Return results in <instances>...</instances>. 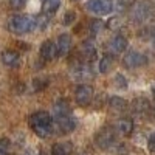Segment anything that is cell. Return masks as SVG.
Segmentation results:
<instances>
[{
  "instance_id": "cell-4",
  "label": "cell",
  "mask_w": 155,
  "mask_h": 155,
  "mask_svg": "<svg viewBox=\"0 0 155 155\" xmlns=\"http://www.w3.org/2000/svg\"><path fill=\"white\" fill-rule=\"evenodd\" d=\"M85 8L93 14H109L113 9V2L112 0H88Z\"/></svg>"
},
{
  "instance_id": "cell-29",
  "label": "cell",
  "mask_w": 155,
  "mask_h": 155,
  "mask_svg": "<svg viewBox=\"0 0 155 155\" xmlns=\"http://www.w3.org/2000/svg\"><path fill=\"white\" fill-rule=\"evenodd\" d=\"M147 146H149V150L155 153V134H152V135H150V138H149V143H147Z\"/></svg>"
},
{
  "instance_id": "cell-24",
  "label": "cell",
  "mask_w": 155,
  "mask_h": 155,
  "mask_svg": "<svg viewBox=\"0 0 155 155\" xmlns=\"http://www.w3.org/2000/svg\"><path fill=\"white\" fill-rule=\"evenodd\" d=\"M134 3H135V0H116V9L124 11L129 6H132Z\"/></svg>"
},
{
  "instance_id": "cell-23",
  "label": "cell",
  "mask_w": 155,
  "mask_h": 155,
  "mask_svg": "<svg viewBox=\"0 0 155 155\" xmlns=\"http://www.w3.org/2000/svg\"><path fill=\"white\" fill-rule=\"evenodd\" d=\"M9 147H11V141L8 138L0 140V155H8L9 153Z\"/></svg>"
},
{
  "instance_id": "cell-7",
  "label": "cell",
  "mask_w": 155,
  "mask_h": 155,
  "mask_svg": "<svg viewBox=\"0 0 155 155\" xmlns=\"http://www.w3.org/2000/svg\"><path fill=\"white\" fill-rule=\"evenodd\" d=\"M123 64H124L126 68L132 70V68L144 65V64H146V58L141 53H138V51H129V53L124 56V59H123Z\"/></svg>"
},
{
  "instance_id": "cell-33",
  "label": "cell",
  "mask_w": 155,
  "mask_h": 155,
  "mask_svg": "<svg viewBox=\"0 0 155 155\" xmlns=\"http://www.w3.org/2000/svg\"><path fill=\"white\" fill-rule=\"evenodd\" d=\"M153 48H155V37H153Z\"/></svg>"
},
{
  "instance_id": "cell-6",
  "label": "cell",
  "mask_w": 155,
  "mask_h": 155,
  "mask_svg": "<svg viewBox=\"0 0 155 155\" xmlns=\"http://www.w3.org/2000/svg\"><path fill=\"white\" fill-rule=\"evenodd\" d=\"M53 127H56L61 134H70V132H73L76 129V120L73 118V116H70V115L59 116V118H56Z\"/></svg>"
},
{
  "instance_id": "cell-10",
  "label": "cell",
  "mask_w": 155,
  "mask_h": 155,
  "mask_svg": "<svg viewBox=\"0 0 155 155\" xmlns=\"http://www.w3.org/2000/svg\"><path fill=\"white\" fill-rule=\"evenodd\" d=\"M115 130L118 132L120 135H123V137H129L134 132V123H132V120L124 118V120L116 121L115 123Z\"/></svg>"
},
{
  "instance_id": "cell-27",
  "label": "cell",
  "mask_w": 155,
  "mask_h": 155,
  "mask_svg": "<svg viewBox=\"0 0 155 155\" xmlns=\"http://www.w3.org/2000/svg\"><path fill=\"white\" fill-rule=\"evenodd\" d=\"M120 25H121L120 17H112V19L109 20V23H107V28H109V30H118Z\"/></svg>"
},
{
  "instance_id": "cell-30",
  "label": "cell",
  "mask_w": 155,
  "mask_h": 155,
  "mask_svg": "<svg viewBox=\"0 0 155 155\" xmlns=\"http://www.w3.org/2000/svg\"><path fill=\"white\" fill-rule=\"evenodd\" d=\"M149 112H150V116H152V118H155V104H152V106L149 107Z\"/></svg>"
},
{
  "instance_id": "cell-2",
  "label": "cell",
  "mask_w": 155,
  "mask_h": 155,
  "mask_svg": "<svg viewBox=\"0 0 155 155\" xmlns=\"http://www.w3.org/2000/svg\"><path fill=\"white\" fill-rule=\"evenodd\" d=\"M8 28L16 34H23V33L33 31L34 30V17L23 16V14L12 16L8 22Z\"/></svg>"
},
{
  "instance_id": "cell-13",
  "label": "cell",
  "mask_w": 155,
  "mask_h": 155,
  "mask_svg": "<svg viewBox=\"0 0 155 155\" xmlns=\"http://www.w3.org/2000/svg\"><path fill=\"white\" fill-rule=\"evenodd\" d=\"M149 16V6L146 3H138L134 11H132V17L135 22H141V20H144L146 17Z\"/></svg>"
},
{
  "instance_id": "cell-25",
  "label": "cell",
  "mask_w": 155,
  "mask_h": 155,
  "mask_svg": "<svg viewBox=\"0 0 155 155\" xmlns=\"http://www.w3.org/2000/svg\"><path fill=\"white\" fill-rule=\"evenodd\" d=\"M113 81H115V87H118V88H126L127 87V81H126V78L123 74H116Z\"/></svg>"
},
{
  "instance_id": "cell-31",
  "label": "cell",
  "mask_w": 155,
  "mask_h": 155,
  "mask_svg": "<svg viewBox=\"0 0 155 155\" xmlns=\"http://www.w3.org/2000/svg\"><path fill=\"white\" fill-rule=\"evenodd\" d=\"M152 95H153V96H155V84H153V85H152Z\"/></svg>"
},
{
  "instance_id": "cell-18",
  "label": "cell",
  "mask_w": 155,
  "mask_h": 155,
  "mask_svg": "<svg viewBox=\"0 0 155 155\" xmlns=\"http://www.w3.org/2000/svg\"><path fill=\"white\" fill-rule=\"evenodd\" d=\"M53 112H54V115H56V118H59V116H67V115H70V106H68V102H67L65 99L58 101L56 104H54Z\"/></svg>"
},
{
  "instance_id": "cell-5",
  "label": "cell",
  "mask_w": 155,
  "mask_h": 155,
  "mask_svg": "<svg viewBox=\"0 0 155 155\" xmlns=\"http://www.w3.org/2000/svg\"><path fill=\"white\" fill-rule=\"evenodd\" d=\"M95 143L101 149H109L115 144V134L110 130V129H102V130H99L96 134Z\"/></svg>"
},
{
  "instance_id": "cell-28",
  "label": "cell",
  "mask_w": 155,
  "mask_h": 155,
  "mask_svg": "<svg viewBox=\"0 0 155 155\" xmlns=\"http://www.w3.org/2000/svg\"><path fill=\"white\" fill-rule=\"evenodd\" d=\"M74 19H76V14H74V12H73V11H67V12H65V16H64V25H70V23H73Z\"/></svg>"
},
{
  "instance_id": "cell-9",
  "label": "cell",
  "mask_w": 155,
  "mask_h": 155,
  "mask_svg": "<svg viewBox=\"0 0 155 155\" xmlns=\"http://www.w3.org/2000/svg\"><path fill=\"white\" fill-rule=\"evenodd\" d=\"M56 48H58L59 56H67L70 53V50H71V37L68 34H61L59 39H58Z\"/></svg>"
},
{
  "instance_id": "cell-19",
  "label": "cell",
  "mask_w": 155,
  "mask_h": 155,
  "mask_svg": "<svg viewBox=\"0 0 155 155\" xmlns=\"http://www.w3.org/2000/svg\"><path fill=\"white\" fill-rule=\"evenodd\" d=\"M71 143H58L51 149L53 155H70L71 153Z\"/></svg>"
},
{
  "instance_id": "cell-3",
  "label": "cell",
  "mask_w": 155,
  "mask_h": 155,
  "mask_svg": "<svg viewBox=\"0 0 155 155\" xmlns=\"http://www.w3.org/2000/svg\"><path fill=\"white\" fill-rule=\"evenodd\" d=\"M93 98V88L92 85H87V84H81L78 85L74 90V101L78 106H88L90 101Z\"/></svg>"
},
{
  "instance_id": "cell-14",
  "label": "cell",
  "mask_w": 155,
  "mask_h": 155,
  "mask_svg": "<svg viewBox=\"0 0 155 155\" xmlns=\"http://www.w3.org/2000/svg\"><path fill=\"white\" fill-rule=\"evenodd\" d=\"M81 53H82L84 58L88 59V61L95 59V58H96V47H95V44H93L92 41L82 42V45H81Z\"/></svg>"
},
{
  "instance_id": "cell-12",
  "label": "cell",
  "mask_w": 155,
  "mask_h": 155,
  "mask_svg": "<svg viewBox=\"0 0 155 155\" xmlns=\"http://www.w3.org/2000/svg\"><path fill=\"white\" fill-rule=\"evenodd\" d=\"M2 61H3L5 65H8V67H16V65H19L20 58H19V53H17V51L5 50L3 53H2Z\"/></svg>"
},
{
  "instance_id": "cell-22",
  "label": "cell",
  "mask_w": 155,
  "mask_h": 155,
  "mask_svg": "<svg viewBox=\"0 0 155 155\" xmlns=\"http://www.w3.org/2000/svg\"><path fill=\"white\" fill-rule=\"evenodd\" d=\"M102 27H104V23H102L99 19L92 20V23H90V34H92V36H96V34L101 31Z\"/></svg>"
},
{
  "instance_id": "cell-32",
  "label": "cell",
  "mask_w": 155,
  "mask_h": 155,
  "mask_svg": "<svg viewBox=\"0 0 155 155\" xmlns=\"http://www.w3.org/2000/svg\"><path fill=\"white\" fill-rule=\"evenodd\" d=\"M37 155H45V153H44V152H41V153H37Z\"/></svg>"
},
{
  "instance_id": "cell-11",
  "label": "cell",
  "mask_w": 155,
  "mask_h": 155,
  "mask_svg": "<svg viewBox=\"0 0 155 155\" xmlns=\"http://www.w3.org/2000/svg\"><path fill=\"white\" fill-rule=\"evenodd\" d=\"M126 48H127V39H126L124 36L118 34V36H115V37L112 39V42H110V51H112L113 54L123 53Z\"/></svg>"
},
{
  "instance_id": "cell-15",
  "label": "cell",
  "mask_w": 155,
  "mask_h": 155,
  "mask_svg": "<svg viewBox=\"0 0 155 155\" xmlns=\"http://www.w3.org/2000/svg\"><path fill=\"white\" fill-rule=\"evenodd\" d=\"M61 6V0H44L42 2V11L45 16H53Z\"/></svg>"
},
{
  "instance_id": "cell-20",
  "label": "cell",
  "mask_w": 155,
  "mask_h": 155,
  "mask_svg": "<svg viewBox=\"0 0 155 155\" xmlns=\"http://www.w3.org/2000/svg\"><path fill=\"white\" fill-rule=\"evenodd\" d=\"M112 65H113V58L110 54H106L99 62V71L101 73H107V71L112 70Z\"/></svg>"
},
{
  "instance_id": "cell-21",
  "label": "cell",
  "mask_w": 155,
  "mask_h": 155,
  "mask_svg": "<svg viewBox=\"0 0 155 155\" xmlns=\"http://www.w3.org/2000/svg\"><path fill=\"white\" fill-rule=\"evenodd\" d=\"M47 25H48V16L42 14V16L34 17V30L42 31V30H45V28H47Z\"/></svg>"
},
{
  "instance_id": "cell-26",
  "label": "cell",
  "mask_w": 155,
  "mask_h": 155,
  "mask_svg": "<svg viewBox=\"0 0 155 155\" xmlns=\"http://www.w3.org/2000/svg\"><path fill=\"white\" fill-rule=\"evenodd\" d=\"M27 5V0H9V6L12 9H22Z\"/></svg>"
},
{
  "instance_id": "cell-17",
  "label": "cell",
  "mask_w": 155,
  "mask_h": 155,
  "mask_svg": "<svg viewBox=\"0 0 155 155\" xmlns=\"http://www.w3.org/2000/svg\"><path fill=\"white\" fill-rule=\"evenodd\" d=\"M109 106L115 112H124L127 109V101L123 99V98H120V96H112L109 99Z\"/></svg>"
},
{
  "instance_id": "cell-1",
  "label": "cell",
  "mask_w": 155,
  "mask_h": 155,
  "mask_svg": "<svg viewBox=\"0 0 155 155\" xmlns=\"http://www.w3.org/2000/svg\"><path fill=\"white\" fill-rule=\"evenodd\" d=\"M30 126L34 134L41 138H47L53 132V120L47 112H36L30 116Z\"/></svg>"
},
{
  "instance_id": "cell-8",
  "label": "cell",
  "mask_w": 155,
  "mask_h": 155,
  "mask_svg": "<svg viewBox=\"0 0 155 155\" xmlns=\"http://www.w3.org/2000/svg\"><path fill=\"white\" fill-rule=\"evenodd\" d=\"M58 56V48L53 41H45L41 45V58L44 61H53Z\"/></svg>"
},
{
  "instance_id": "cell-16",
  "label": "cell",
  "mask_w": 155,
  "mask_h": 155,
  "mask_svg": "<svg viewBox=\"0 0 155 155\" xmlns=\"http://www.w3.org/2000/svg\"><path fill=\"white\" fill-rule=\"evenodd\" d=\"M149 107H150L149 101H147L146 98H143V96L135 98V99L132 101V110H134L135 113H143V112L149 110Z\"/></svg>"
}]
</instances>
